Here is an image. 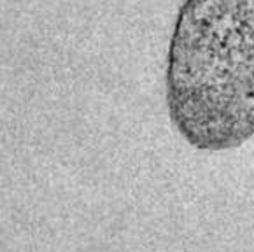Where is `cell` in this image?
Returning a JSON list of instances; mask_svg holds the SVG:
<instances>
[{
  "label": "cell",
  "mask_w": 254,
  "mask_h": 252,
  "mask_svg": "<svg viewBox=\"0 0 254 252\" xmlns=\"http://www.w3.org/2000/svg\"><path fill=\"white\" fill-rule=\"evenodd\" d=\"M170 111L193 144L254 133V0H190L170 55Z\"/></svg>",
  "instance_id": "cell-1"
}]
</instances>
